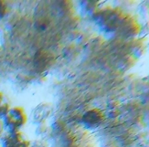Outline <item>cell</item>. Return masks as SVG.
<instances>
[{
  "label": "cell",
  "instance_id": "cell-1",
  "mask_svg": "<svg viewBox=\"0 0 149 147\" xmlns=\"http://www.w3.org/2000/svg\"><path fill=\"white\" fill-rule=\"evenodd\" d=\"M93 19L100 26L102 30L106 32H113L117 29L120 25L122 14L119 9H103L98 10L93 14Z\"/></svg>",
  "mask_w": 149,
  "mask_h": 147
},
{
  "label": "cell",
  "instance_id": "cell-2",
  "mask_svg": "<svg viewBox=\"0 0 149 147\" xmlns=\"http://www.w3.org/2000/svg\"><path fill=\"white\" fill-rule=\"evenodd\" d=\"M27 114L24 108L16 106L10 108L9 112L3 118V126L6 128L8 133H13L19 131V129L27 123Z\"/></svg>",
  "mask_w": 149,
  "mask_h": 147
},
{
  "label": "cell",
  "instance_id": "cell-3",
  "mask_svg": "<svg viewBox=\"0 0 149 147\" xmlns=\"http://www.w3.org/2000/svg\"><path fill=\"white\" fill-rule=\"evenodd\" d=\"M105 120L103 112L99 109H91L83 113L81 123L88 129H95L99 127Z\"/></svg>",
  "mask_w": 149,
  "mask_h": 147
},
{
  "label": "cell",
  "instance_id": "cell-4",
  "mask_svg": "<svg viewBox=\"0 0 149 147\" xmlns=\"http://www.w3.org/2000/svg\"><path fill=\"white\" fill-rule=\"evenodd\" d=\"M51 113V106L48 102H41L38 104L32 112L31 119L35 123H43V121L46 120L49 114Z\"/></svg>",
  "mask_w": 149,
  "mask_h": 147
},
{
  "label": "cell",
  "instance_id": "cell-5",
  "mask_svg": "<svg viewBox=\"0 0 149 147\" xmlns=\"http://www.w3.org/2000/svg\"><path fill=\"white\" fill-rule=\"evenodd\" d=\"M22 140H24L22 132L20 131H17L5 135L1 139V145L2 147H15V145L21 142Z\"/></svg>",
  "mask_w": 149,
  "mask_h": 147
},
{
  "label": "cell",
  "instance_id": "cell-6",
  "mask_svg": "<svg viewBox=\"0 0 149 147\" xmlns=\"http://www.w3.org/2000/svg\"><path fill=\"white\" fill-rule=\"evenodd\" d=\"M80 9L81 13L83 16H93L94 13L97 11V6H98V1H93V0H89V1H83L80 2Z\"/></svg>",
  "mask_w": 149,
  "mask_h": 147
},
{
  "label": "cell",
  "instance_id": "cell-7",
  "mask_svg": "<svg viewBox=\"0 0 149 147\" xmlns=\"http://www.w3.org/2000/svg\"><path fill=\"white\" fill-rule=\"evenodd\" d=\"M10 107L9 104L6 103V102H3V103L0 105V119H3L6 114L9 112Z\"/></svg>",
  "mask_w": 149,
  "mask_h": 147
},
{
  "label": "cell",
  "instance_id": "cell-8",
  "mask_svg": "<svg viewBox=\"0 0 149 147\" xmlns=\"http://www.w3.org/2000/svg\"><path fill=\"white\" fill-rule=\"evenodd\" d=\"M6 4L4 1H0V19H2L6 13Z\"/></svg>",
  "mask_w": 149,
  "mask_h": 147
},
{
  "label": "cell",
  "instance_id": "cell-9",
  "mask_svg": "<svg viewBox=\"0 0 149 147\" xmlns=\"http://www.w3.org/2000/svg\"><path fill=\"white\" fill-rule=\"evenodd\" d=\"M3 98H4V96H3V93L0 92V105H1L3 103Z\"/></svg>",
  "mask_w": 149,
  "mask_h": 147
},
{
  "label": "cell",
  "instance_id": "cell-10",
  "mask_svg": "<svg viewBox=\"0 0 149 147\" xmlns=\"http://www.w3.org/2000/svg\"><path fill=\"white\" fill-rule=\"evenodd\" d=\"M2 131H3V123L0 121V134H1Z\"/></svg>",
  "mask_w": 149,
  "mask_h": 147
}]
</instances>
